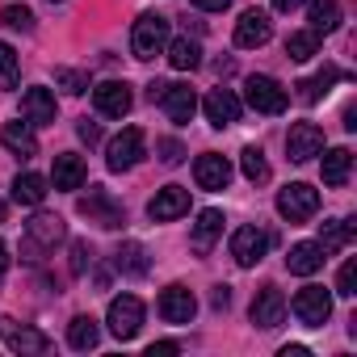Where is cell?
Masks as SVG:
<instances>
[{"instance_id": "1", "label": "cell", "mask_w": 357, "mask_h": 357, "mask_svg": "<svg viewBox=\"0 0 357 357\" xmlns=\"http://www.w3.org/2000/svg\"><path fill=\"white\" fill-rule=\"evenodd\" d=\"M63 236H68L63 219L38 211V215L26 223V236H22V252H26V261H43L47 252H55V244H63Z\"/></svg>"}, {"instance_id": "2", "label": "cell", "mask_w": 357, "mask_h": 357, "mask_svg": "<svg viewBox=\"0 0 357 357\" xmlns=\"http://www.w3.org/2000/svg\"><path fill=\"white\" fill-rule=\"evenodd\" d=\"M168 47V17H160V13H143L139 22H135V30H130V51H135V59H155L160 51Z\"/></svg>"}, {"instance_id": "3", "label": "cell", "mask_w": 357, "mask_h": 357, "mask_svg": "<svg viewBox=\"0 0 357 357\" xmlns=\"http://www.w3.org/2000/svg\"><path fill=\"white\" fill-rule=\"evenodd\" d=\"M0 340H5L13 353H22V357H43V353H51V336L38 332V328H30V324H17L13 315H0Z\"/></svg>"}, {"instance_id": "4", "label": "cell", "mask_w": 357, "mask_h": 357, "mask_svg": "<svg viewBox=\"0 0 357 357\" xmlns=\"http://www.w3.org/2000/svg\"><path fill=\"white\" fill-rule=\"evenodd\" d=\"M315 211H319V190H311L307 181H294L278 194V215L286 223H307L315 219Z\"/></svg>"}, {"instance_id": "5", "label": "cell", "mask_w": 357, "mask_h": 357, "mask_svg": "<svg viewBox=\"0 0 357 357\" xmlns=\"http://www.w3.org/2000/svg\"><path fill=\"white\" fill-rule=\"evenodd\" d=\"M105 324L118 340H135L139 328H143V303L135 294H118L109 298V311H105Z\"/></svg>"}, {"instance_id": "6", "label": "cell", "mask_w": 357, "mask_h": 357, "mask_svg": "<svg viewBox=\"0 0 357 357\" xmlns=\"http://www.w3.org/2000/svg\"><path fill=\"white\" fill-rule=\"evenodd\" d=\"M244 97H248V105H252L257 114H286V105H290V93H286L273 76H248Z\"/></svg>"}, {"instance_id": "7", "label": "cell", "mask_w": 357, "mask_h": 357, "mask_svg": "<svg viewBox=\"0 0 357 357\" xmlns=\"http://www.w3.org/2000/svg\"><path fill=\"white\" fill-rule=\"evenodd\" d=\"M80 215L89 219V223H97V227H105V231H118L122 223H126V211L101 190V185H93L84 198H80Z\"/></svg>"}, {"instance_id": "8", "label": "cell", "mask_w": 357, "mask_h": 357, "mask_svg": "<svg viewBox=\"0 0 357 357\" xmlns=\"http://www.w3.org/2000/svg\"><path fill=\"white\" fill-rule=\"evenodd\" d=\"M143 147H147L143 130H139V126H126L122 135L109 139V147H105V164H109L114 172H126V168H135V164L143 160Z\"/></svg>"}, {"instance_id": "9", "label": "cell", "mask_w": 357, "mask_h": 357, "mask_svg": "<svg viewBox=\"0 0 357 357\" xmlns=\"http://www.w3.org/2000/svg\"><path fill=\"white\" fill-rule=\"evenodd\" d=\"M290 311L298 315V324H307V328H324L328 315H332V294H328L324 286H303V290L294 294Z\"/></svg>"}, {"instance_id": "10", "label": "cell", "mask_w": 357, "mask_h": 357, "mask_svg": "<svg viewBox=\"0 0 357 357\" xmlns=\"http://www.w3.org/2000/svg\"><path fill=\"white\" fill-rule=\"evenodd\" d=\"M130 84L126 80H101L97 89H93V105H97V114H105V118H122V114H130Z\"/></svg>"}, {"instance_id": "11", "label": "cell", "mask_w": 357, "mask_h": 357, "mask_svg": "<svg viewBox=\"0 0 357 357\" xmlns=\"http://www.w3.org/2000/svg\"><path fill=\"white\" fill-rule=\"evenodd\" d=\"M286 151H290L294 164H307L311 155L324 151V130H319L315 122H294L290 135H286Z\"/></svg>"}, {"instance_id": "12", "label": "cell", "mask_w": 357, "mask_h": 357, "mask_svg": "<svg viewBox=\"0 0 357 357\" xmlns=\"http://www.w3.org/2000/svg\"><path fill=\"white\" fill-rule=\"evenodd\" d=\"M265 248H269V236L261 227H236L231 231V257H236V265H244V269L261 265Z\"/></svg>"}, {"instance_id": "13", "label": "cell", "mask_w": 357, "mask_h": 357, "mask_svg": "<svg viewBox=\"0 0 357 357\" xmlns=\"http://www.w3.org/2000/svg\"><path fill=\"white\" fill-rule=\"evenodd\" d=\"M248 315H252L257 328H278L286 319V294L278 286H261L257 298H252V307H248Z\"/></svg>"}, {"instance_id": "14", "label": "cell", "mask_w": 357, "mask_h": 357, "mask_svg": "<svg viewBox=\"0 0 357 357\" xmlns=\"http://www.w3.org/2000/svg\"><path fill=\"white\" fill-rule=\"evenodd\" d=\"M273 38V22H269V13H261V9H248L240 22H236V47H244V51H257V47H265Z\"/></svg>"}, {"instance_id": "15", "label": "cell", "mask_w": 357, "mask_h": 357, "mask_svg": "<svg viewBox=\"0 0 357 357\" xmlns=\"http://www.w3.org/2000/svg\"><path fill=\"white\" fill-rule=\"evenodd\" d=\"M185 211H190V190H181V185L155 190V198H151V206H147V215H151L155 223H172V219H181Z\"/></svg>"}, {"instance_id": "16", "label": "cell", "mask_w": 357, "mask_h": 357, "mask_svg": "<svg viewBox=\"0 0 357 357\" xmlns=\"http://www.w3.org/2000/svg\"><path fill=\"white\" fill-rule=\"evenodd\" d=\"M160 315H164L168 324H190V319L198 315L194 290H185V286H168V290L160 294Z\"/></svg>"}, {"instance_id": "17", "label": "cell", "mask_w": 357, "mask_h": 357, "mask_svg": "<svg viewBox=\"0 0 357 357\" xmlns=\"http://www.w3.org/2000/svg\"><path fill=\"white\" fill-rule=\"evenodd\" d=\"M202 109H206V122L219 126V130L231 126V122H240V97L231 89H211L206 101H202Z\"/></svg>"}, {"instance_id": "18", "label": "cell", "mask_w": 357, "mask_h": 357, "mask_svg": "<svg viewBox=\"0 0 357 357\" xmlns=\"http://www.w3.org/2000/svg\"><path fill=\"white\" fill-rule=\"evenodd\" d=\"M160 105H164L168 122H176V126H185V122L198 114V97H194V89H190V84H168V89H164V97H160Z\"/></svg>"}, {"instance_id": "19", "label": "cell", "mask_w": 357, "mask_h": 357, "mask_svg": "<svg viewBox=\"0 0 357 357\" xmlns=\"http://www.w3.org/2000/svg\"><path fill=\"white\" fill-rule=\"evenodd\" d=\"M194 176H198V185H202V190H227V181H231V164H227V155L206 151V155H198Z\"/></svg>"}, {"instance_id": "20", "label": "cell", "mask_w": 357, "mask_h": 357, "mask_svg": "<svg viewBox=\"0 0 357 357\" xmlns=\"http://www.w3.org/2000/svg\"><path fill=\"white\" fill-rule=\"evenodd\" d=\"M22 114H26L30 126H51V122H55V93L43 89V84L26 89V97H22Z\"/></svg>"}, {"instance_id": "21", "label": "cell", "mask_w": 357, "mask_h": 357, "mask_svg": "<svg viewBox=\"0 0 357 357\" xmlns=\"http://www.w3.org/2000/svg\"><path fill=\"white\" fill-rule=\"evenodd\" d=\"M324 261H328V252H324L319 244H311V240H303V244H294V248L286 252V269H290V273H298V278L319 273V269H324Z\"/></svg>"}, {"instance_id": "22", "label": "cell", "mask_w": 357, "mask_h": 357, "mask_svg": "<svg viewBox=\"0 0 357 357\" xmlns=\"http://www.w3.org/2000/svg\"><path fill=\"white\" fill-rule=\"evenodd\" d=\"M84 176H89V168H84V160L80 155H72V151H63V155H55V172H51V181H55V190H80L84 185Z\"/></svg>"}, {"instance_id": "23", "label": "cell", "mask_w": 357, "mask_h": 357, "mask_svg": "<svg viewBox=\"0 0 357 357\" xmlns=\"http://www.w3.org/2000/svg\"><path fill=\"white\" fill-rule=\"evenodd\" d=\"M349 176H353V151H349V147H332V151L324 155V185L344 190Z\"/></svg>"}, {"instance_id": "24", "label": "cell", "mask_w": 357, "mask_h": 357, "mask_svg": "<svg viewBox=\"0 0 357 357\" xmlns=\"http://www.w3.org/2000/svg\"><path fill=\"white\" fill-rule=\"evenodd\" d=\"M336 80H349V72H340V68H332V63H328L319 76H311V80H298V84H294V89H298V101H303V105H315V101H319Z\"/></svg>"}, {"instance_id": "25", "label": "cell", "mask_w": 357, "mask_h": 357, "mask_svg": "<svg viewBox=\"0 0 357 357\" xmlns=\"http://www.w3.org/2000/svg\"><path fill=\"white\" fill-rule=\"evenodd\" d=\"M114 269H118V273H126V278H143V273L151 269L147 248H143L139 240H126V244L114 252Z\"/></svg>"}, {"instance_id": "26", "label": "cell", "mask_w": 357, "mask_h": 357, "mask_svg": "<svg viewBox=\"0 0 357 357\" xmlns=\"http://www.w3.org/2000/svg\"><path fill=\"white\" fill-rule=\"evenodd\" d=\"M0 139H5V147H9L13 155H22V160L38 155V139H34L30 122H5V130H0Z\"/></svg>"}, {"instance_id": "27", "label": "cell", "mask_w": 357, "mask_h": 357, "mask_svg": "<svg viewBox=\"0 0 357 357\" xmlns=\"http://www.w3.org/2000/svg\"><path fill=\"white\" fill-rule=\"evenodd\" d=\"M47 198V176L38 172H17V181H13V202L17 206H43Z\"/></svg>"}, {"instance_id": "28", "label": "cell", "mask_w": 357, "mask_h": 357, "mask_svg": "<svg viewBox=\"0 0 357 357\" xmlns=\"http://www.w3.org/2000/svg\"><path fill=\"white\" fill-rule=\"evenodd\" d=\"M164 51H168V63H172L176 72H194V68L202 63V47H198L194 38H172Z\"/></svg>"}, {"instance_id": "29", "label": "cell", "mask_w": 357, "mask_h": 357, "mask_svg": "<svg viewBox=\"0 0 357 357\" xmlns=\"http://www.w3.org/2000/svg\"><path fill=\"white\" fill-rule=\"evenodd\" d=\"M223 236V215L219 211H202L194 223V252H211V244Z\"/></svg>"}, {"instance_id": "30", "label": "cell", "mask_w": 357, "mask_h": 357, "mask_svg": "<svg viewBox=\"0 0 357 357\" xmlns=\"http://www.w3.org/2000/svg\"><path fill=\"white\" fill-rule=\"evenodd\" d=\"M97 340H101V328H97V319H93V315H76V319L68 324V344H72L76 353L97 349Z\"/></svg>"}, {"instance_id": "31", "label": "cell", "mask_w": 357, "mask_h": 357, "mask_svg": "<svg viewBox=\"0 0 357 357\" xmlns=\"http://www.w3.org/2000/svg\"><path fill=\"white\" fill-rule=\"evenodd\" d=\"M307 22H311L315 34H332V30L340 26V5H336V0H311Z\"/></svg>"}, {"instance_id": "32", "label": "cell", "mask_w": 357, "mask_h": 357, "mask_svg": "<svg viewBox=\"0 0 357 357\" xmlns=\"http://www.w3.org/2000/svg\"><path fill=\"white\" fill-rule=\"evenodd\" d=\"M286 55H290L294 63L315 59V55H319V34H315V30H298V34H290V38H286Z\"/></svg>"}, {"instance_id": "33", "label": "cell", "mask_w": 357, "mask_h": 357, "mask_svg": "<svg viewBox=\"0 0 357 357\" xmlns=\"http://www.w3.org/2000/svg\"><path fill=\"white\" fill-rule=\"evenodd\" d=\"M353 240V223L349 219H328L324 227H319V248L324 252H336V248H344Z\"/></svg>"}, {"instance_id": "34", "label": "cell", "mask_w": 357, "mask_h": 357, "mask_svg": "<svg viewBox=\"0 0 357 357\" xmlns=\"http://www.w3.org/2000/svg\"><path fill=\"white\" fill-rule=\"evenodd\" d=\"M240 168H244V176L252 185H261V181H269V164H265V155H261V147H244L240 151Z\"/></svg>"}, {"instance_id": "35", "label": "cell", "mask_w": 357, "mask_h": 357, "mask_svg": "<svg viewBox=\"0 0 357 357\" xmlns=\"http://www.w3.org/2000/svg\"><path fill=\"white\" fill-rule=\"evenodd\" d=\"M0 89L5 93L17 89V51L9 43H0Z\"/></svg>"}, {"instance_id": "36", "label": "cell", "mask_w": 357, "mask_h": 357, "mask_svg": "<svg viewBox=\"0 0 357 357\" xmlns=\"http://www.w3.org/2000/svg\"><path fill=\"white\" fill-rule=\"evenodd\" d=\"M55 84H59L63 93L80 97V93L89 89V72H76V68H59V72H55Z\"/></svg>"}, {"instance_id": "37", "label": "cell", "mask_w": 357, "mask_h": 357, "mask_svg": "<svg viewBox=\"0 0 357 357\" xmlns=\"http://www.w3.org/2000/svg\"><path fill=\"white\" fill-rule=\"evenodd\" d=\"M0 22H5L9 30H22V34H30V30H34V13H30L26 5H9L5 13H0Z\"/></svg>"}, {"instance_id": "38", "label": "cell", "mask_w": 357, "mask_h": 357, "mask_svg": "<svg viewBox=\"0 0 357 357\" xmlns=\"http://www.w3.org/2000/svg\"><path fill=\"white\" fill-rule=\"evenodd\" d=\"M336 294L340 298H353L357 294V261H344L340 273H336Z\"/></svg>"}, {"instance_id": "39", "label": "cell", "mask_w": 357, "mask_h": 357, "mask_svg": "<svg viewBox=\"0 0 357 357\" xmlns=\"http://www.w3.org/2000/svg\"><path fill=\"white\" fill-rule=\"evenodd\" d=\"M89 265H93V248H89V240H72V265H68L72 278H80Z\"/></svg>"}, {"instance_id": "40", "label": "cell", "mask_w": 357, "mask_h": 357, "mask_svg": "<svg viewBox=\"0 0 357 357\" xmlns=\"http://www.w3.org/2000/svg\"><path fill=\"white\" fill-rule=\"evenodd\" d=\"M155 151H160V160H164V164H181V160H185V147L176 143V139H160V143H155Z\"/></svg>"}, {"instance_id": "41", "label": "cell", "mask_w": 357, "mask_h": 357, "mask_svg": "<svg viewBox=\"0 0 357 357\" xmlns=\"http://www.w3.org/2000/svg\"><path fill=\"white\" fill-rule=\"evenodd\" d=\"M76 135H80V139H84L89 147H93V143H101V126H97V122H89V118H80V126H76Z\"/></svg>"}, {"instance_id": "42", "label": "cell", "mask_w": 357, "mask_h": 357, "mask_svg": "<svg viewBox=\"0 0 357 357\" xmlns=\"http://www.w3.org/2000/svg\"><path fill=\"white\" fill-rule=\"evenodd\" d=\"M227 303H231V290H227V286H215V294H211V307H215V311H227Z\"/></svg>"}, {"instance_id": "43", "label": "cell", "mask_w": 357, "mask_h": 357, "mask_svg": "<svg viewBox=\"0 0 357 357\" xmlns=\"http://www.w3.org/2000/svg\"><path fill=\"white\" fill-rule=\"evenodd\" d=\"M190 5H198V9H206V13H223L231 0H190Z\"/></svg>"}, {"instance_id": "44", "label": "cell", "mask_w": 357, "mask_h": 357, "mask_svg": "<svg viewBox=\"0 0 357 357\" xmlns=\"http://www.w3.org/2000/svg\"><path fill=\"white\" fill-rule=\"evenodd\" d=\"M176 349H181V344H176V340H155V344H151L147 353L155 357V353H176Z\"/></svg>"}, {"instance_id": "45", "label": "cell", "mask_w": 357, "mask_h": 357, "mask_svg": "<svg viewBox=\"0 0 357 357\" xmlns=\"http://www.w3.org/2000/svg\"><path fill=\"white\" fill-rule=\"evenodd\" d=\"M298 5H303V0H273V9H278V13H294Z\"/></svg>"}, {"instance_id": "46", "label": "cell", "mask_w": 357, "mask_h": 357, "mask_svg": "<svg viewBox=\"0 0 357 357\" xmlns=\"http://www.w3.org/2000/svg\"><path fill=\"white\" fill-rule=\"evenodd\" d=\"M5 273H9V244L0 240V278H5Z\"/></svg>"}, {"instance_id": "47", "label": "cell", "mask_w": 357, "mask_h": 357, "mask_svg": "<svg viewBox=\"0 0 357 357\" xmlns=\"http://www.w3.org/2000/svg\"><path fill=\"white\" fill-rule=\"evenodd\" d=\"M344 130H357V109L353 105H344Z\"/></svg>"}, {"instance_id": "48", "label": "cell", "mask_w": 357, "mask_h": 357, "mask_svg": "<svg viewBox=\"0 0 357 357\" xmlns=\"http://www.w3.org/2000/svg\"><path fill=\"white\" fill-rule=\"evenodd\" d=\"M282 357H307V344H286Z\"/></svg>"}, {"instance_id": "49", "label": "cell", "mask_w": 357, "mask_h": 357, "mask_svg": "<svg viewBox=\"0 0 357 357\" xmlns=\"http://www.w3.org/2000/svg\"><path fill=\"white\" fill-rule=\"evenodd\" d=\"M164 89H168V84H164V80H155V84L147 89V97H151V101H160V97H164Z\"/></svg>"}, {"instance_id": "50", "label": "cell", "mask_w": 357, "mask_h": 357, "mask_svg": "<svg viewBox=\"0 0 357 357\" xmlns=\"http://www.w3.org/2000/svg\"><path fill=\"white\" fill-rule=\"evenodd\" d=\"M0 223H5V202H0Z\"/></svg>"}, {"instance_id": "51", "label": "cell", "mask_w": 357, "mask_h": 357, "mask_svg": "<svg viewBox=\"0 0 357 357\" xmlns=\"http://www.w3.org/2000/svg\"><path fill=\"white\" fill-rule=\"evenodd\" d=\"M51 5H55V0H51Z\"/></svg>"}]
</instances>
